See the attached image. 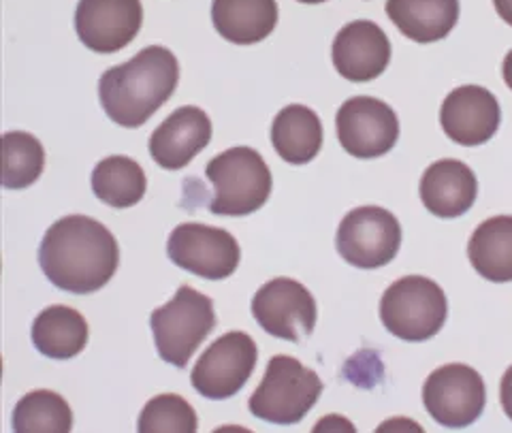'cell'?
Segmentation results:
<instances>
[{
    "mask_svg": "<svg viewBox=\"0 0 512 433\" xmlns=\"http://www.w3.org/2000/svg\"><path fill=\"white\" fill-rule=\"evenodd\" d=\"M323 393V382L299 359L278 355L252 393L248 408L256 419L274 425H297Z\"/></svg>",
    "mask_w": 512,
    "mask_h": 433,
    "instance_id": "obj_5",
    "label": "cell"
},
{
    "mask_svg": "<svg viewBox=\"0 0 512 433\" xmlns=\"http://www.w3.org/2000/svg\"><path fill=\"white\" fill-rule=\"evenodd\" d=\"M271 143L286 163L306 165L323 148V124L314 109L288 105L271 124Z\"/></svg>",
    "mask_w": 512,
    "mask_h": 433,
    "instance_id": "obj_20",
    "label": "cell"
},
{
    "mask_svg": "<svg viewBox=\"0 0 512 433\" xmlns=\"http://www.w3.org/2000/svg\"><path fill=\"white\" fill-rule=\"evenodd\" d=\"M256 361H259V348L248 333H224L192 367L190 382L199 395L222 402L246 387Z\"/></svg>",
    "mask_w": 512,
    "mask_h": 433,
    "instance_id": "obj_8",
    "label": "cell"
},
{
    "mask_svg": "<svg viewBox=\"0 0 512 433\" xmlns=\"http://www.w3.org/2000/svg\"><path fill=\"white\" fill-rule=\"evenodd\" d=\"M32 344L47 359L67 361L77 357L88 344L86 318L73 308H45L32 323Z\"/></svg>",
    "mask_w": 512,
    "mask_h": 433,
    "instance_id": "obj_21",
    "label": "cell"
},
{
    "mask_svg": "<svg viewBox=\"0 0 512 433\" xmlns=\"http://www.w3.org/2000/svg\"><path fill=\"white\" fill-rule=\"evenodd\" d=\"M73 429V412L54 391L26 393L13 410L15 433H69Z\"/></svg>",
    "mask_w": 512,
    "mask_h": 433,
    "instance_id": "obj_24",
    "label": "cell"
},
{
    "mask_svg": "<svg viewBox=\"0 0 512 433\" xmlns=\"http://www.w3.org/2000/svg\"><path fill=\"white\" fill-rule=\"evenodd\" d=\"M448 303L442 288L423 276L393 282L382 295L380 320L384 329L404 342H427L446 323Z\"/></svg>",
    "mask_w": 512,
    "mask_h": 433,
    "instance_id": "obj_6",
    "label": "cell"
},
{
    "mask_svg": "<svg viewBox=\"0 0 512 433\" xmlns=\"http://www.w3.org/2000/svg\"><path fill=\"white\" fill-rule=\"evenodd\" d=\"M252 316L274 338L306 340L316 325V301L306 286L291 278H274L252 297Z\"/></svg>",
    "mask_w": 512,
    "mask_h": 433,
    "instance_id": "obj_11",
    "label": "cell"
},
{
    "mask_svg": "<svg viewBox=\"0 0 512 433\" xmlns=\"http://www.w3.org/2000/svg\"><path fill=\"white\" fill-rule=\"evenodd\" d=\"M502 75H504V82L506 86L512 90V50L506 54L504 64H502Z\"/></svg>",
    "mask_w": 512,
    "mask_h": 433,
    "instance_id": "obj_29",
    "label": "cell"
},
{
    "mask_svg": "<svg viewBox=\"0 0 512 433\" xmlns=\"http://www.w3.org/2000/svg\"><path fill=\"white\" fill-rule=\"evenodd\" d=\"M171 263L192 276L205 280H224L235 274L242 259L237 239L224 229L201 222H184L167 239Z\"/></svg>",
    "mask_w": 512,
    "mask_h": 433,
    "instance_id": "obj_10",
    "label": "cell"
},
{
    "mask_svg": "<svg viewBox=\"0 0 512 433\" xmlns=\"http://www.w3.org/2000/svg\"><path fill=\"white\" fill-rule=\"evenodd\" d=\"M297 3H306V5H318V3H325V0H297Z\"/></svg>",
    "mask_w": 512,
    "mask_h": 433,
    "instance_id": "obj_30",
    "label": "cell"
},
{
    "mask_svg": "<svg viewBox=\"0 0 512 433\" xmlns=\"http://www.w3.org/2000/svg\"><path fill=\"white\" fill-rule=\"evenodd\" d=\"M180 64L171 50L150 45L101 75L99 99L111 122L124 128L146 124L178 88Z\"/></svg>",
    "mask_w": 512,
    "mask_h": 433,
    "instance_id": "obj_2",
    "label": "cell"
},
{
    "mask_svg": "<svg viewBox=\"0 0 512 433\" xmlns=\"http://www.w3.org/2000/svg\"><path fill=\"white\" fill-rule=\"evenodd\" d=\"M137 429L141 433H195L197 414L180 395H156L143 406Z\"/></svg>",
    "mask_w": 512,
    "mask_h": 433,
    "instance_id": "obj_26",
    "label": "cell"
},
{
    "mask_svg": "<svg viewBox=\"0 0 512 433\" xmlns=\"http://www.w3.org/2000/svg\"><path fill=\"white\" fill-rule=\"evenodd\" d=\"M335 246L346 263L359 269H378L397 256L402 246V227L389 210L363 205L344 216L335 235Z\"/></svg>",
    "mask_w": 512,
    "mask_h": 433,
    "instance_id": "obj_7",
    "label": "cell"
},
{
    "mask_svg": "<svg viewBox=\"0 0 512 433\" xmlns=\"http://www.w3.org/2000/svg\"><path fill=\"white\" fill-rule=\"evenodd\" d=\"M342 148L355 158H378L389 154L399 139L395 111L374 96H352L335 116Z\"/></svg>",
    "mask_w": 512,
    "mask_h": 433,
    "instance_id": "obj_12",
    "label": "cell"
},
{
    "mask_svg": "<svg viewBox=\"0 0 512 433\" xmlns=\"http://www.w3.org/2000/svg\"><path fill=\"white\" fill-rule=\"evenodd\" d=\"M212 22L222 39L254 45L267 39L278 24L276 0H214Z\"/></svg>",
    "mask_w": 512,
    "mask_h": 433,
    "instance_id": "obj_19",
    "label": "cell"
},
{
    "mask_svg": "<svg viewBox=\"0 0 512 433\" xmlns=\"http://www.w3.org/2000/svg\"><path fill=\"white\" fill-rule=\"evenodd\" d=\"M389 20L416 43H436L451 35L459 20V0H387Z\"/></svg>",
    "mask_w": 512,
    "mask_h": 433,
    "instance_id": "obj_18",
    "label": "cell"
},
{
    "mask_svg": "<svg viewBox=\"0 0 512 433\" xmlns=\"http://www.w3.org/2000/svg\"><path fill=\"white\" fill-rule=\"evenodd\" d=\"M120 263L116 237L103 222L73 214L56 220L41 239L39 265L45 278L73 295L96 293Z\"/></svg>",
    "mask_w": 512,
    "mask_h": 433,
    "instance_id": "obj_1",
    "label": "cell"
},
{
    "mask_svg": "<svg viewBox=\"0 0 512 433\" xmlns=\"http://www.w3.org/2000/svg\"><path fill=\"white\" fill-rule=\"evenodd\" d=\"M141 0H79L75 9L77 37L90 52L116 54L139 35Z\"/></svg>",
    "mask_w": 512,
    "mask_h": 433,
    "instance_id": "obj_13",
    "label": "cell"
},
{
    "mask_svg": "<svg viewBox=\"0 0 512 433\" xmlns=\"http://www.w3.org/2000/svg\"><path fill=\"white\" fill-rule=\"evenodd\" d=\"M500 399H502V408L506 412L508 419L512 421V365L506 370L502 384H500Z\"/></svg>",
    "mask_w": 512,
    "mask_h": 433,
    "instance_id": "obj_27",
    "label": "cell"
},
{
    "mask_svg": "<svg viewBox=\"0 0 512 433\" xmlns=\"http://www.w3.org/2000/svg\"><path fill=\"white\" fill-rule=\"evenodd\" d=\"M146 188V173L128 156L103 158L92 171L94 197L118 210L137 205L146 195Z\"/></svg>",
    "mask_w": 512,
    "mask_h": 433,
    "instance_id": "obj_23",
    "label": "cell"
},
{
    "mask_svg": "<svg viewBox=\"0 0 512 433\" xmlns=\"http://www.w3.org/2000/svg\"><path fill=\"white\" fill-rule=\"evenodd\" d=\"M423 404L431 419L448 429L470 427L483 414L487 389L474 367L451 363L438 367L425 380Z\"/></svg>",
    "mask_w": 512,
    "mask_h": 433,
    "instance_id": "obj_9",
    "label": "cell"
},
{
    "mask_svg": "<svg viewBox=\"0 0 512 433\" xmlns=\"http://www.w3.org/2000/svg\"><path fill=\"white\" fill-rule=\"evenodd\" d=\"M150 327L160 359L182 370L216 327L214 301L184 284L169 303L152 312Z\"/></svg>",
    "mask_w": 512,
    "mask_h": 433,
    "instance_id": "obj_4",
    "label": "cell"
},
{
    "mask_svg": "<svg viewBox=\"0 0 512 433\" xmlns=\"http://www.w3.org/2000/svg\"><path fill=\"white\" fill-rule=\"evenodd\" d=\"M500 122V103L483 86L455 88L440 107V124L446 137L468 148L491 141Z\"/></svg>",
    "mask_w": 512,
    "mask_h": 433,
    "instance_id": "obj_14",
    "label": "cell"
},
{
    "mask_svg": "<svg viewBox=\"0 0 512 433\" xmlns=\"http://www.w3.org/2000/svg\"><path fill=\"white\" fill-rule=\"evenodd\" d=\"M3 186L22 190L35 184L45 167V150L41 141L24 131L3 137Z\"/></svg>",
    "mask_w": 512,
    "mask_h": 433,
    "instance_id": "obj_25",
    "label": "cell"
},
{
    "mask_svg": "<svg viewBox=\"0 0 512 433\" xmlns=\"http://www.w3.org/2000/svg\"><path fill=\"white\" fill-rule=\"evenodd\" d=\"M493 5L500 18L512 26V0H493Z\"/></svg>",
    "mask_w": 512,
    "mask_h": 433,
    "instance_id": "obj_28",
    "label": "cell"
},
{
    "mask_svg": "<svg viewBox=\"0 0 512 433\" xmlns=\"http://www.w3.org/2000/svg\"><path fill=\"white\" fill-rule=\"evenodd\" d=\"M421 201L438 218H459L472 210L478 197L474 171L455 158L429 165L421 178Z\"/></svg>",
    "mask_w": 512,
    "mask_h": 433,
    "instance_id": "obj_17",
    "label": "cell"
},
{
    "mask_svg": "<svg viewBox=\"0 0 512 433\" xmlns=\"http://www.w3.org/2000/svg\"><path fill=\"white\" fill-rule=\"evenodd\" d=\"M472 267L489 282H512V216L478 224L468 244Z\"/></svg>",
    "mask_w": 512,
    "mask_h": 433,
    "instance_id": "obj_22",
    "label": "cell"
},
{
    "mask_svg": "<svg viewBox=\"0 0 512 433\" xmlns=\"http://www.w3.org/2000/svg\"><path fill=\"white\" fill-rule=\"evenodd\" d=\"M214 186L210 212L216 216H248L267 203L274 180L265 158L246 146L231 148L205 167Z\"/></svg>",
    "mask_w": 512,
    "mask_h": 433,
    "instance_id": "obj_3",
    "label": "cell"
},
{
    "mask_svg": "<svg viewBox=\"0 0 512 433\" xmlns=\"http://www.w3.org/2000/svg\"><path fill=\"white\" fill-rule=\"evenodd\" d=\"M212 139V120L199 107H180L150 137L148 150L154 163L167 171L184 169L207 148Z\"/></svg>",
    "mask_w": 512,
    "mask_h": 433,
    "instance_id": "obj_16",
    "label": "cell"
},
{
    "mask_svg": "<svg viewBox=\"0 0 512 433\" xmlns=\"http://www.w3.org/2000/svg\"><path fill=\"white\" fill-rule=\"evenodd\" d=\"M333 67L348 82L365 84L380 77L391 62V43L384 30L370 22L346 24L333 39Z\"/></svg>",
    "mask_w": 512,
    "mask_h": 433,
    "instance_id": "obj_15",
    "label": "cell"
}]
</instances>
